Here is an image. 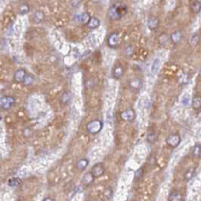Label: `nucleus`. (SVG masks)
Returning <instances> with one entry per match:
<instances>
[{"label":"nucleus","mask_w":201,"mask_h":201,"mask_svg":"<svg viewBox=\"0 0 201 201\" xmlns=\"http://www.w3.org/2000/svg\"><path fill=\"white\" fill-rule=\"evenodd\" d=\"M127 12L128 7L125 3L123 2H116L109 8L108 16L111 20L116 21L125 16Z\"/></svg>","instance_id":"obj_1"},{"label":"nucleus","mask_w":201,"mask_h":201,"mask_svg":"<svg viewBox=\"0 0 201 201\" xmlns=\"http://www.w3.org/2000/svg\"><path fill=\"white\" fill-rule=\"evenodd\" d=\"M103 128V123L100 120H93L89 121L86 125V130L90 134H97Z\"/></svg>","instance_id":"obj_2"},{"label":"nucleus","mask_w":201,"mask_h":201,"mask_svg":"<svg viewBox=\"0 0 201 201\" xmlns=\"http://www.w3.org/2000/svg\"><path fill=\"white\" fill-rule=\"evenodd\" d=\"M15 98L12 96H3L0 98V107L4 110H9L15 106Z\"/></svg>","instance_id":"obj_3"},{"label":"nucleus","mask_w":201,"mask_h":201,"mask_svg":"<svg viewBox=\"0 0 201 201\" xmlns=\"http://www.w3.org/2000/svg\"><path fill=\"white\" fill-rule=\"evenodd\" d=\"M121 42V37L117 32H113L110 34L107 39V45L112 48H115L119 46Z\"/></svg>","instance_id":"obj_4"},{"label":"nucleus","mask_w":201,"mask_h":201,"mask_svg":"<svg viewBox=\"0 0 201 201\" xmlns=\"http://www.w3.org/2000/svg\"><path fill=\"white\" fill-rule=\"evenodd\" d=\"M181 136L178 133H172L166 138V142L169 146L172 148H176L181 143Z\"/></svg>","instance_id":"obj_5"},{"label":"nucleus","mask_w":201,"mask_h":201,"mask_svg":"<svg viewBox=\"0 0 201 201\" xmlns=\"http://www.w3.org/2000/svg\"><path fill=\"white\" fill-rule=\"evenodd\" d=\"M90 172H91V173L92 174L95 178H99V177L102 176L104 175V172H105V169H104V166L102 163H98L92 167Z\"/></svg>","instance_id":"obj_6"},{"label":"nucleus","mask_w":201,"mask_h":201,"mask_svg":"<svg viewBox=\"0 0 201 201\" xmlns=\"http://www.w3.org/2000/svg\"><path fill=\"white\" fill-rule=\"evenodd\" d=\"M26 75H27V72H26L25 69H18V70L15 71V74H14V81L16 83H24Z\"/></svg>","instance_id":"obj_7"},{"label":"nucleus","mask_w":201,"mask_h":201,"mask_svg":"<svg viewBox=\"0 0 201 201\" xmlns=\"http://www.w3.org/2000/svg\"><path fill=\"white\" fill-rule=\"evenodd\" d=\"M120 117L123 121H134L135 118V112L132 109H128L124 110L120 113Z\"/></svg>","instance_id":"obj_8"},{"label":"nucleus","mask_w":201,"mask_h":201,"mask_svg":"<svg viewBox=\"0 0 201 201\" xmlns=\"http://www.w3.org/2000/svg\"><path fill=\"white\" fill-rule=\"evenodd\" d=\"M91 16L88 12H83L81 14H76L74 16V21L77 23H81L82 24L87 25V23L89 21Z\"/></svg>","instance_id":"obj_9"},{"label":"nucleus","mask_w":201,"mask_h":201,"mask_svg":"<svg viewBox=\"0 0 201 201\" xmlns=\"http://www.w3.org/2000/svg\"><path fill=\"white\" fill-rule=\"evenodd\" d=\"M95 179V178L93 176V175L91 173V172H88L82 176V181H81V182H82V185H84L85 186H88V185L92 184V182H94Z\"/></svg>","instance_id":"obj_10"},{"label":"nucleus","mask_w":201,"mask_h":201,"mask_svg":"<svg viewBox=\"0 0 201 201\" xmlns=\"http://www.w3.org/2000/svg\"><path fill=\"white\" fill-rule=\"evenodd\" d=\"M160 24V21L157 19L156 17H150L147 20V26L151 30H154V29H157Z\"/></svg>","instance_id":"obj_11"},{"label":"nucleus","mask_w":201,"mask_h":201,"mask_svg":"<svg viewBox=\"0 0 201 201\" xmlns=\"http://www.w3.org/2000/svg\"><path fill=\"white\" fill-rule=\"evenodd\" d=\"M100 20H99V18H95V17H91V18H90L89 21L87 23L86 26H88V28H89V29H97V28L100 26Z\"/></svg>","instance_id":"obj_12"},{"label":"nucleus","mask_w":201,"mask_h":201,"mask_svg":"<svg viewBox=\"0 0 201 201\" xmlns=\"http://www.w3.org/2000/svg\"><path fill=\"white\" fill-rule=\"evenodd\" d=\"M182 38H183V35H182V33L179 30L174 31V32L171 34L170 36L171 41L173 43H175V44L180 42L182 41Z\"/></svg>","instance_id":"obj_13"},{"label":"nucleus","mask_w":201,"mask_h":201,"mask_svg":"<svg viewBox=\"0 0 201 201\" xmlns=\"http://www.w3.org/2000/svg\"><path fill=\"white\" fill-rule=\"evenodd\" d=\"M44 18H45L44 14H43L42 12L38 11V12H35L33 14L32 16H31V20H32V21H33L34 23H38L42 22V21L44 20Z\"/></svg>","instance_id":"obj_14"},{"label":"nucleus","mask_w":201,"mask_h":201,"mask_svg":"<svg viewBox=\"0 0 201 201\" xmlns=\"http://www.w3.org/2000/svg\"><path fill=\"white\" fill-rule=\"evenodd\" d=\"M191 154L192 156L195 158H200L201 157V145L198 143L194 145L191 149Z\"/></svg>","instance_id":"obj_15"},{"label":"nucleus","mask_w":201,"mask_h":201,"mask_svg":"<svg viewBox=\"0 0 201 201\" xmlns=\"http://www.w3.org/2000/svg\"><path fill=\"white\" fill-rule=\"evenodd\" d=\"M123 75V69L121 66H116L113 69V76L114 79H119Z\"/></svg>","instance_id":"obj_16"},{"label":"nucleus","mask_w":201,"mask_h":201,"mask_svg":"<svg viewBox=\"0 0 201 201\" xmlns=\"http://www.w3.org/2000/svg\"><path fill=\"white\" fill-rule=\"evenodd\" d=\"M71 97H72V94H71V93L70 91H64L63 93V94L61 95V103L63 104H68L69 103V102L71 101Z\"/></svg>","instance_id":"obj_17"},{"label":"nucleus","mask_w":201,"mask_h":201,"mask_svg":"<svg viewBox=\"0 0 201 201\" xmlns=\"http://www.w3.org/2000/svg\"><path fill=\"white\" fill-rule=\"evenodd\" d=\"M88 163H89V161H88V159L86 158H82L78 161L77 163V168L79 170L82 171L84 169H86L87 166H88Z\"/></svg>","instance_id":"obj_18"},{"label":"nucleus","mask_w":201,"mask_h":201,"mask_svg":"<svg viewBox=\"0 0 201 201\" xmlns=\"http://www.w3.org/2000/svg\"><path fill=\"white\" fill-rule=\"evenodd\" d=\"M160 66V58H155L154 60L153 61L152 65H151V72L153 74H157L159 71V69Z\"/></svg>","instance_id":"obj_19"},{"label":"nucleus","mask_w":201,"mask_h":201,"mask_svg":"<svg viewBox=\"0 0 201 201\" xmlns=\"http://www.w3.org/2000/svg\"><path fill=\"white\" fill-rule=\"evenodd\" d=\"M191 10L193 13L198 14L201 11V2L194 1L191 5Z\"/></svg>","instance_id":"obj_20"},{"label":"nucleus","mask_w":201,"mask_h":201,"mask_svg":"<svg viewBox=\"0 0 201 201\" xmlns=\"http://www.w3.org/2000/svg\"><path fill=\"white\" fill-rule=\"evenodd\" d=\"M183 197L182 194L178 191H174L171 193L169 197V201H182Z\"/></svg>","instance_id":"obj_21"},{"label":"nucleus","mask_w":201,"mask_h":201,"mask_svg":"<svg viewBox=\"0 0 201 201\" xmlns=\"http://www.w3.org/2000/svg\"><path fill=\"white\" fill-rule=\"evenodd\" d=\"M191 95L189 93H185L182 95V98H181V104L183 106H188L191 104Z\"/></svg>","instance_id":"obj_22"},{"label":"nucleus","mask_w":201,"mask_h":201,"mask_svg":"<svg viewBox=\"0 0 201 201\" xmlns=\"http://www.w3.org/2000/svg\"><path fill=\"white\" fill-rule=\"evenodd\" d=\"M195 175V169L194 168H190L185 172L184 175V179L186 181H190L193 179V177Z\"/></svg>","instance_id":"obj_23"},{"label":"nucleus","mask_w":201,"mask_h":201,"mask_svg":"<svg viewBox=\"0 0 201 201\" xmlns=\"http://www.w3.org/2000/svg\"><path fill=\"white\" fill-rule=\"evenodd\" d=\"M18 11L21 15H26L29 12V6L27 3L24 2L21 4L18 8Z\"/></svg>","instance_id":"obj_24"},{"label":"nucleus","mask_w":201,"mask_h":201,"mask_svg":"<svg viewBox=\"0 0 201 201\" xmlns=\"http://www.w3.org/2000/svg\"><path fill=\"white\" fill-rule=\"evenodd\" d=\"M191 104L194 109H200L201 108V98L199 96H196L191 101Z\"/></svg>","instance_id":"obj_25"},{"label":"nucleus","mask_w":201,"mask_h":201,"mask_svg":"<svg viewBox=\"0 0 201 201\" xmlns=\"http://www.w3.org/2000/svg\"><path fill=\"white\" fill-rule=\"evenodd\" d=\"M21 183V179L19 178H12L11 179H9V185L10 187H12V188H15V187H18Z\"/></svg>","instance_id":"obj_26"},{"label":"nucleus","mask_w":201,"mask_h":201,"mask_svg":"<svg viewBox=\"0 0 201 201\" xmlns=\"http://www.w3.org/2000/svg\"><path fill=\"white\" fill-rule=\"evenodd\" d=\"M200 41V36L197 33L194 34L190 39V43L193 46H197Z\"/></svg>","instance_id":"obj_27"},{"label":"nucleus","mask_w":201,"mask_h":201,"mask_svg":"<svg viewBox=\"0 0 201 201\" xmlns=\"http://www.w3.org/2000/svg\"><path fill=\"white\" fill-rule=\"evenodd\" d=\"M141 81H140V79H134V80H132V82H131V84H130L131 88L134 90L139 89L140 87H141Z\"/></svg>","instance_id":"obj_28"},{"label":"nucleus","mask_w":201,"mask_h":201,"mask_svg":"<svg viewBox=\"0 0 201 201\" xmlns=\"http://www.w3.org/2000/svg\"><path fill=\"white\" fill-rule=\"evenodd\" d=\"M103 195H104L106 200H110L113 196V190L111 189V188H105L104 190V192H103Z\"/></svg>","instance_id":"obj_29"},{"label":"nucleus","mask_w":201,"mask_h":201,"mask_svg":"<svg viewBox=\"0 0 201 201\" xmlns=\"http://www.w3.org/2000/svg\"><path fill=\"white\" fill-rule=\"evenodd\" d=\"M34 82V77L32 75H26L25 80L24 82V85H26V86H29V85H32Z\"/></svg>","instance_id":"obj_30"},{"label":"nucleus","mask_w":201,"mask_h":201,"mask_svg":"<svg viewBox=\"0 0 201 201\" xmlns=\"http://www.w3.org/2000/svg\"><path fill=\"white\" fill-rule=\"evenodd\" d=\"M142 176H143V170L141 169H138V170L135 173V179H140Z\"/></svg>","instance_id":"obj_31"},{"label":"nucleus","mask_w":201,"mask_h":201,"mask_svg":"<svg viewBox=\"0 0 201 201\" xmlns=\"http://www.w3.org/2000/svg\"><path fill=\"white\" fill-rule=\"evenodd\" d=\"M43 201H54L52 198H50V197H47V198H45Z\"/></svg>","instance_id":"obj_32"},{"label":"nucleus","mask_w":201,"mask_h":201,"mask_svg":"<svg viewBox=\"0 0 201 201\" xmlns=\"http://www.w3.org/2000/svg\"><path fill=\"white\" fill-rule=\"evenodd\" d=\"M199 75H200L201 77V66H200V69H199Z\"/></svg>","instance_id":"obj_33"}]
</instances>
